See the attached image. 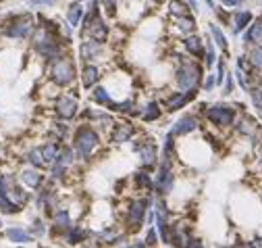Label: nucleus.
Segmentation results:
<instances>
[{
	"mask_svg": "<svg viewBox=\"0 0 262 248\" xmlns=\"http://www.w3.org/2000/svg\"><path fill=\"white\" fill-rule=\"evenodd\" d=\"M204 58H206V65H208V67H212V65H214V50H212V46H210V44H208V48H206Z\"/></svg>",
	"mask_w": 262,
	"mask_h": 248,
	"instance_id": "nucleus-36",
	"label": "nucleus"
},
{
	"mask_svg": "<svg viewBox=\"0 0 262 248\" xmlns=\"http://www.w3.org/2000/svg\"><path fill=\"white\" fill-rule=\"evenodd\" d=\"M198 127V119L194 115H183L179 121L175 123L173 127V136H183V134H189V132H194V129Z\"/></svg>",
	"mask_w": 262,
	"mask_h": 248,
	"instance_id": "nucleus-11",
	"label": "nucleus"
},
{
	"mask_svg": "<svg viewBox=\"0 0 262 248\" xmlns=\"http://www.w3.org/2000/svg\"><path fill=\"white\" fill-rule=\"evenodd\" d=\"M31 31H33V19H31V15H15L13 19L8 21V25L4 29V33L8 35V38H15V40L27 38Z\"/></svg>",
	"mask_w": 262,
	"mask_h": 248,
	"instance_id": "nucleus-2",
	"label": "nucleus"
},
{
	"mask_svg": "<svg viewBox=\"0 0 262 248\" xmlns=\"http://www.w3.org/2000/svg\"><path fill=\"white\" fill-rule=\"evenodd\" d=\"M235 21H233V31L235 33H240L250 21H252V15L248 13V10H244V13H235V17H233Z\"/></svg>",
	"mask_w": 262,
	"mask_h": 248,
	"instance_id": "nucleus-24",
	"label": "nucleus"
},
{
	"mask_svg": "<svg viewBox=\"0 0 262 248\" xmlns=\"http://www.w3.org/2000/svg\"><path fill=\"white\" fill-rule=\"evenodd\" d=\"M173 173H171V163L164 161L162 163V169L158 175V182H156V192L158 194H169L173 190Z\"/></svg>",
	"mask_w": 262,
	"mask_h": 248,
	"instance_id": "nucleus-9",
	"label": "nucleus"
},
{
	"mask_svg": "<svg viewBox=\"0 0 262 248\" xmlns=\"http://www.w3.org/2000/svg\"><path fill=\"white\" fill-rule=\"evenodd\" d=\"M248 61L252 63V67L262 69V48H260V46H256V48H252L248 52Z\"/></svg>",
	"mask_w": 262,
	"mask_h": 248,
	"instance_id": "nucleus-29",
	"label": "nucleus"
},
{
	"mask_svg": "<svg viewBox=\"0 0 262 248\" xmlns=\"http://www.w3.org/2000/svg\"><path fill=\"white\" fill-rule=\"evenodd\" d=\"M6 238L13 240V242H17V244H27V242H31V236H29L25 230H21V228H8V230H6Z\"/></svg>",
	"mask_w": 262,
	"mask_h": 248,
	"instance_id": "nucleus-18",
	"label": "nucleus"
},
{
	"mask_svg": "<svg viewBox=\"0 0 262 248\" xmlns=\"http://www.w3.org/2000/svg\"><path fill=\"white\" fill-rule=\"evenodd\" d=\"M83 238V232H81V228H69V236H67V240L71 242V244H77L79 240Z\"/></svg>",
	"mask_w": 262,
	"mask_h": 248,
	"instance_id": "nucleus-33",
	"label": "nucleus"
},
{
	"mask_svg": "<svg viewBox=\"0 0 262 248\" xmlns=\"http://www.w3.org/2000/svg\"><path fill=\"white\" fill-rule=\"evenodd\" d=\"M171 13L177 15V17H185L187 15V6L183 2H179V0H173V2H171Z\"/></svg>",
	"mask_w": 262,
	"mask_h": 248,
	"instance_id": "nucleus-32",
	"label": "nucleus"
},
{
	"mask_svg": "<svg viewBox=\"0 0 262 248\" xmlns=\"http://www.w3.org/2000/svg\"><path fill=\"white\" fill-rule=\"evenodd\" d=\"M71 228V221H69V213L65 209L56 211L54 213V232H67Z\"/></svg>",
	"mask_w": 262,
	"mask_h": 248,
	"instance_id": "nucleus-19",
	"label": "nucleus"
},
{
	"mask_svg": "<svg viewBox=\"0 0 262 248\" xmlns=\"http://www.w3.org/2000/svg\"><path fill=\"white\" fill-rule=\"evenodd\" d=\"M214 84H217V79H214V75H210V77H208V81H206V84H204L206 92H208V90H212V86H214Z\"/></svg>",
	"mask_w": 262,
	"mask_h": 248,
	"instance_id": "nucleus-40",
	"label": "nucleus"
},
{
	"mask_svg": "<svg viewBox=\"0 0 262 248\" xmlns=\"http://www.w3.org/2000/svg\"><path fill=\"white\" fill-rule=\"evenodd\" d=\"M0 2H2V0H0Z\"/></svg>",
	"mask_w": 262,
	"mask_h": 248,
	"instance_id": "nucleus-49",
	"label": "nucleus"
},
{
	"mask_svg": "<svg viewBox=\"0 0 262 248\" xmlns=\"http://www.w3.org/2000/svg\"><path fill=\"white\" fill-rule=\"evenodd\" d=\"M237 132L244 134V136H256L258 125H256V121L252 119V117H244V119L237 123Z\"/></svg>",
	"mask_w": 262,
	"mask_h": 248,
	"instance_id": "nucleus-20",
	"label": "nucleus"
},
{
	"mask_svg": "<svg viewBox=\"0 0 262 248\" xmlns=\"http://www.w3.org/2000/svg\"><path fill=\"white\" fill-rule=\"evenodd\" d=\"M150 207V200H133L129 205V215H127V223L129 228L137 232L139 226L144 223V217H146V209Z\"/></svg>",
	"mask_w": 262,
	"mask_h": 248,
	"instance_id": "nucleus-6",
	"label": "nucleus"
},
{
	"mask_svg": "<svg viewBox=\"0 0 262 248\" xmlns=\"http://www.w3.org/2000/svg\"><path fill=\"white\" fill-rule=\"evenodd\" d=\"M258 157H260V165H262V148H260V152H258Z\"/></svg>",
	"mask_w": 262,
	"mask_h": 248,
	"instance_id": "nucleus-46",
	"label": "nucleus"
},
{
	"mask_svg": "<svg viewBox=\"0 0 262 248\" xmlns=\"http://www.w3.org/2000/svg\"><path fill=\"white\" fill-rule=\"evenodd\" d=\"M202 79V69L196 63H183L177 69V84L183 90H194L196 84H200Z\"/></svg>",
	"mask_w": 262,
	"mask_h": 248,
	"instance_id": "nucleus-3",
	"label": "nucleus"
},
{
	"mask_svg": "<svg viewBox=\"0 0 262 248\" xmlns=\"http://www.w3.org/2000/svg\"><path fill=\"white\" fill-rule=\"evenodd\" d=\"M56 113L63 117V119H71L77 113V100L75 96H69V94H63L61 98L56 100Z\"/></svg>",
	"mask_w": 262,
	"mask_h": 248,
	"instance_id": "nucleus-7",
	"label": "nucleus"
},
{
	"mask_svg": "<svg viewBox=\"0 0 262 248\" xmlns=\"http://www.w3.org/2000/svg\"><path fill=\"white\" fill-rule=\"evenodd\" d=\"M81 58L83 61H94L98 54H100V42L98 40H88L81 44Z\"/></svg>",
	"mask_w": 262,
	"mask_h": 248,
	"instance_id": "nucleus-14",
	"label": "nucleus"
},
{
	"mask_svg": "<svg viewBox=\"0 0 262 248\" xmlns=\"http://www.w3.org/2000/svg\"><path fill=\"white\" fill-rule=\"evenodd\" d=\"M98 134L94 132L92 127H81L79 132L75 134V142H73V148H75V157L81 159V161H88L92 150L98 146Z\"/></svg>",
	"mask_w": 262,
	"mask_h": 248,
	"instance_id": "nucleus-1",
	"label": "nucleus"
},
{
	"mask_svg": "<svg viewBox=\"0 0 262 248\" xmlns=\"http://www.w3.org/2000/svg\"><path fill=\"white\" fill-rule=\"evenodd\" d=\"M0 226H2V221H0Z\"/></svg>",
	"mask_w": 262,
	"mask_h": 248,
	"instance_id": "nucleus-48",
	"label": "nucleus"
},
{
	"mask_svg": "<svg viewBox=\"0 0 262 248\" xmlns=\"http://www.w3.org/2000/svg\"><path fill=\"white\" fill-rule=\"evenodd\" d=\"M92 98H94V102H98V104H106V106H109V104L113 102V100H111V96H109V92H106L104 88H96V90H94Z\"/></svg>",
	"mask_w": 262,
	"mask_h": 248,
	"instance_id": "nucleus-30",
	"label": "nucleus"
},
{
	"mask_svg": "<svg viewBox=\"0 0 262 248\" xmlns=\"http://www.w3.org/2000/svg\"><path fill=\"white\" fill-rule=\"evenodd\" d=\"M104 6H106V10H109V15H115V2L113 0H104Z\"/></svg>",
	"mask_w": 262,
	"mask_h": 248,
	"instance_id": "nucleus-38",
	"label": "nucleus"
},
{
	"mask_svg": "<svg viewBox=\"0 0 262 248\" xmlns=\"http://www.w3.org/2000/svg\"><path fill=\"white\" fill-rule=\"evenodd\" d=\"M260 115H262V109H260Z\"/></svg>",
	"mask_w": 262,
	"mask_h": 248,
	"instance_id": "nucleus-47",
	"label": "nucleus"
},
{
	"mask_svg": "<svg viewBox=\"0 0 262 248\" xmlns=\"http://www.w3.org/2000/svg\"><path fill=\"white\" fill-rule=\"evenodd\" d=\"M0 211H2V213H8V215H13V213L19 211V205L8 196L6 190H0Z\"/></svg>",
	"mask_w": 262,
	"mask_h": 248,
	"instance_id": "nucleus-17",
	"label": "nucleus"
},
{
	"mask_svg": "<svg viewBox=\"0 0 262 248\" xmlns=\"http://www.w3.org/2000/svg\"><path fill=\"white\" fill-rule=\"evenodd\" d=\"M50 77H52V81H54L56 86H61V88L69 86L71 81L75 79V67H73V63L61 56V58H58V61L52 65Z\"/></svg>",
	"mask_w": 262,
	"mask_h": 248,
	"instance_id": "nucleus-4",
	"label": "nucleus"
},
{
	"mask_svg": "<svg viewBox=\"0 0 262 248\" xmlns=\"http://www.w3.org/2000/svg\"><path fill=\"white\" fill-rule=\"evenodd\" d=\"M27 161L33 165V167H44V157H42V148H33L27 152Z\"/></svg>",
	"mask_w": 262,
	"mask_h": 248,
	"instance_id": "nucleus-28",
	"label": "nucleus"
},
{
	"mask_svg": "<svg viewBox=\"0 0 262 248\" xmlns=\"http://www.w3.org/2000/svg\"><path fill=\"white\" fill-rule=\"evenodd\" d=\"M144 121H156L158 117H160V109H158V102H150L146 106V111H144Z\"/></svg>",
	"mask_w": 262,
	"mask_h": 248,
	"instance_id": "nucleus-26",
	"label": "nucleus"
},
{
	"mask_svg": "<svg viewBox=\"0 0 262 248\" xmlns=\"http://www.w3.org/2000/svg\"><path fill=\"white\" fill-rule=\"evenodd\" d=\"M208 121L214 123V125H219V127H227L233 123L235 119V113L231 106H225V104H217V106H210L208 109Z\"/></svg>",
	"mask_w": 262,
	"mask_h": 248,
	"instance_id": "nucleus-5",
	"label": "nucleus"
},
{
	"mask_svg": "<svg viewBox=\"0 0 262 248\" xmlns=\"http://www.w3.org/2000/svg\"><path fill=\"white\" fill-rule=\"evenodd\" d=\"M183 44H185V48L189 50V54H192V56H196V58L204 56V46H202V40L198 38V35H189Z\"/></svg>",
	"mask_w": 262,
	"mask_h": 248,
	"instance_id": "nucleus-15",
	"label": "nucleus"
},
{
	"mask_svg": "<svg viewBox=\"0 0 262 248\" xmlns=\"http://www.w3.org/2000/svg\"><path fill=\"white\" fill-rule=\"evenodd\" d=\"M179 29H181L183 33H192V31L196 29L194 19H189L187 15H185V17H181V19H179Z\"/></svg>",
	"mask_w": 262,
	"mask_h": 248,
	"instance_id": "nucleus-31",
	"label": "nucleus"
},
{
	"mask_svg": "<svg viewBox=\"0 0 262 248\" xmlns=\"http://www.w3.org/2000/svg\"><path fill=\"white\" fill-rule=\"evenodd\" d=\"M233 92V77H227V84H225V94Z\"/></svg>",
	"mask_w": 262,
	"mask_h": 248,
	"instance_id": "nucleus-39",
	"label": "nucleus"
},
{
	"mask_svg": "<svg viewBox=\"0 0 262 248\" xmlns=\"http://www.w3.org/2000/svg\"><path fill=\"white\" fill-rule=\"evenodd\" d=\"M206 2H208V6H210V8H214V2H212V0H206Z\"/></svg>",
	"mask_w": 262,
	"mask_h": 248,
	"instance_id": "nucleus-45",
	"label": "nucleus"
},
{
	"mask_svg": "<svg viewBox=\"0 0 262 248\" xmlns=\"http://www.w3.org/2000/svg\"><path fill=\"white\" fill-rule=\"evenodd\" d=\"M71 161H73V152H71L69 148H65V150H61L58 152V157H56V163H63V165H71Z\"/></svg>",
	"mask_w": 262,
	"mask_h": 248,
	"instance_id": "nucleus-34",
	"label": "nucleus"
},
{
	"mask_svg": "<svg viewBox=\"0 0 262 248\" xmlns=\"http://www.w3.org/2000/svg\"><path fill=\"white\" fill-rule=\"evenodd\" d=\"M135 180H137V184H139L141 188H152V180H150V175H148V173H144V171L137 173V175H135Z\"/></svg>",
	"mask_w": 262,
	"mask_h": 248,
	"instance_id": "nucleus-35",
	"label": "nucleus"
},
{
	"mask_svg": "<svg viewBox=\"0 0 262 248\" xmlns=\"http://www.w3.org/2000/svg\"><path fill=\"white\" fill-rule=\"evenodd\" d=\"M81 17H83V4H81V0H77L75 4H71L69 13H67V19H69L71 25L77 27L79 23H81Z\"/></svg>",
	"mask_w": 262,
	"mask_h": 248,
	"instance_id": "nucleus-21",
	"label": "nucleus"
},
{
	"mask_svg": "<svg viewBox=\"0 0 262 248\" xmlns=\"http://www.w3.org/2000/svg\"><path fill=\"white\" fill-rule=\"evenodd\" d=\"M131 136H133V127H131V125H119L115 129V134H113V142L121 144V142H127Z\"/></svg>",
	"mask_w": 262,
	"mask_h": 248,
	"instance_id": "nucleus-23",
	"label": "nucleus"
},
{
	"mask_svg": "<svg viewBox=\"0 0 262 248\" xmlns=\"http://www.w3.org/2000/svg\"><path fill=\"white\" fill-rule=\"evenodd\" d=\"M56 0H31V4H54Z\"/></svg>",
	"mask_w": 262,
	"mask_h": 248,
	"instance_id": "nucleus-41",
	"label": "nucleus"
},
{
	"mask_svg": "<svg viewBox=\"0 0 262 248\" xmlns=\"http://www.w3.org/2000/svg\"><path fill=\"white\" fill-rule=\"evenodd\" d=\"M42 157H44V163H46V165L54 163L56 157H58V146H56V144H46V146H42Z\"/></svg>",
	"mask_w": 262,
	"mask_h": 248,
	"instance_id": "nucleus-25",
	"label": "nucleus"
},
{
	"mask_svg": "<svg viewBox=\"0 0 262 248\" xmlns=\"http://www.w3.org/2000/svg\"><path fill=\"white\" fill-rule=\"evenodd\" d=\"M189 6H192L194 10H198V2H196V0H189Z\"/></svg>",
	"mask_w": 262,
	"mask_h": 248,
	"instance_id": "nucleus-44",
	"label": "nucleus"
},
{
	"mask_svg": "<svg viewBox=\"0 0 262 248\" xmlns=\"http://www.w3.org/2000/svg\"><path fill=\"white\" fill-rule=\"evenodd\" d=\"M244 40L250 42V44H260V42H262V19L254 21V25L246 31Z\"/></svg>",
	"mask_w": 262,
	"mask_h": 248,
	"instance_id": "nucleus-16",
	"label": "nucleus"
},
{
	"mask_svg": "<svg viewBox=\"0 0 262 248\" xmlns=\"http://www.w3.org/2000/svg\"><path fill=\"white\" fill-rule=\"evenodd\" d=\"M210 33H212V38H214V42H217L219 48L227 52V40H225V35H223V31L219 29V25H210Z\"/></svg>",
	"mask_w": 262,
	"mask_h": 248,
	"instance_id": "nucleus-27",
	"label": "nucleus"
},
{
	"mask_svg": "<svg viewBox=\"0 0 262 248\" xmlns=\"http://www.w3.org/2000/svg\"><path fill=\"white\" fill-rule=\"evenodd\" d=\"M83 31L92 35V40H98V42H104L106 38H109V29H106L104 21L100 19H92L86 27H83Z\"/></svg>",
	"mask_w": 262,
	"mask_h": 248,
	"instance_id": "nucleus-10",
	"label": "nucleus"
},
{
	"mask_svg": "<svg viewBox=\"0 0 262 248\" xmlns=\"http://www.w3.org/2000/svg\"><path fill=\"white\" fill-rule=\"evenodd\" d=\"M42 180H44V177H42L38 171H35V169H25V171L21 173V182L27 184L29 188H38V186L42 184Z\"/></svg>",
	"mask_w": 262,
	"mask_h": 248,
	"instance_id": "nucleus-22",
	"label": "nucleus"
},
{
	"mask_svg": "<svg viewBox=\"0 0 262 248\" xmlns=\"http://www.w3.org/2000/svg\"><path fill=\"white\" fill-rule=\"evenodd\" d=\"M183 246H202V242H200V240H196V238H189Z\"/></svg>",
	"mask_w": 262,
	"mask_h": 248,
	"instance_id": "nucleus-42",
	"label": "nucleus"
},
{
	"mask_svg": "<svg viewBox=\"0 0 262 248\" xmlns=\"http://www.w3.org/2000/svg\"><path fill=\"white\" fill-rule=\"evenodd\" d=\"M135 150H139V157H141L144 167H152V165L156 163V146H154L152 142H146L144 146L135 144Z\"/></svg>",
	"mask_w": 262,
	"mask_h": 248,
	"instance_id": "nucleus-12",
	"label": "nucleus"
},
{
	"mask_svg": "<svg viewBox=\"0 0 262 248\" xmlns=\"http://www.w3.org/2000/svg\"><path fill=\"white\" fill-rule=\"evenodd\" d=\"M194 94H196V88L194 90H187V92H175L173 96H169V98H166V102H164L166 111H169V113L179 111L181 106H185L189 100L194 98Z\"/></svg>",
	"mask_w": 262,
	"mask_h": 248,
	"instance_id": "nucleus-8",
	"label": "nucleus"
},
{
	"mask_svg": "<svg viewBox=\"0 0 262 248\" xmlns=\"http://www.w3.org/2000/svg\"><path fill=\"white\" fill-rule=\"evenodd\" d=\"M98 77H100L98 67L86 65V67L81 69V86H83V88H92V86L98 81Z\"/></svg>",
	"mask_w": 262,
	"mask_h": 248,
	"instance_id": "nucleus-13",
	"label": "nucleus"
},
{
	"mask_svg": "<svg viewBox=\"0 0 262 248\" xmlns=\"http://www.w3.org/2000/svg\"><path fill=\"white\" fill-rule=\"evenodd\" d=\"M146 244H148V246H154V244H156V232H154V230H150V232H148Z\"/></svg>",
	"mask_w": 262,
	"mask_h": 248,
	"instance_id": "nucleus-37",
	"label": "nucleus"
},
{
	"mask_svg": "<svg viewBox=\"0 0 262 248\" xmlns=\"http://www.w3.org/2000/svg\"><path fill=\"white\" fill-rule=\"evenodd\" d=\"M223 2L227 4V6H237V4H242L244 0H223Z\"/></svg>",
	"mask_w": 262,
	"mask_h": 248,
	"instance_id": "nucleus-43",
	"label": "nucleus"
}]
</instances>
